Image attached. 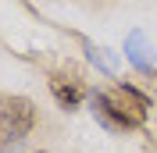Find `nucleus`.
I'll list each match as a JSON object with an SVG mask.
<instances>
[{
	"instance_id": "obj_1",
	"label": "nucleus",
	"mask_w": 157,
	"mask_h": 153,
	"mask_svg": "<svg viewBox=\"0 0 157 153\" xmlns=\"http://www.w3.org/2000/svg\"><path fill=\"white\" fill-rule=\"evenodd\" d=\"M89 107L104 128L111 132H128V128H139L150 114V96H143L136 86L128 82H118L114 93H100L93 89L89 93Z\"/></svg>"
},
{
	"instance_id": "obj_2",
	"label": "nucleus",
	"mask_w": 157,
	"mask_h": 153,
	"mask_svg": "<svg viewBox=\"0 0 157 153\" xmlns=\"http://www.w3.org/2000/svg\"><path fill=\"white\" fill-rule=\"evenodd\" d=\"M36 128V103L29 96H11L0 103V146H18Z\"/></svg>"
},
{
	"instance_id": "obj_3",
	"label": "nucleus",
	"mask_w": 157,
	"mask_h": 153,
	"mask_svg": "<svg viewBox=\"0 0 157 153\" xmlns=\"http://www.w3.org/2000/svg\"><path fill=\"white\" fill-rule=\"evenodd\" d=\"M125 57L132 61L143 75H150V71H154V43H150L143 32H128L125 36Z\"/></svg>"
},
{
	"instance_id": "obj_4",
	"label": "nucleus",
	"mask_w": 157,
	"mask_h": 153,
	"mask_svg": "<svg viewBox=\"0 0 157 153\" xmlns=\"http://www.w3.org/2000/svg\"><path fill=\"white\" fill-rule=\"evenodd\" d=\"M50 93L57 96V103L64 107V110H75L78 103H82V82L78 78H68V75H50Z\"/></svg>"
},
{
	"instance_id": "obj_5",
	"label": "nucleus",
	"mask_w": 157,
	"mask_h": 153,
	"mask_svg": "<svg viewBox=\"0 0 157 153\" xmlns=\"http://www.w3.org/2000/svg\"><path fill=\"white\" fill-rule=\"evenodd\" d=\"M86 50H89V61H93V64H100V68H104V71H107V75H111V71H114V61L107 57V50L93 47V43H86Z\"/></svg>"
}]
</instances>
